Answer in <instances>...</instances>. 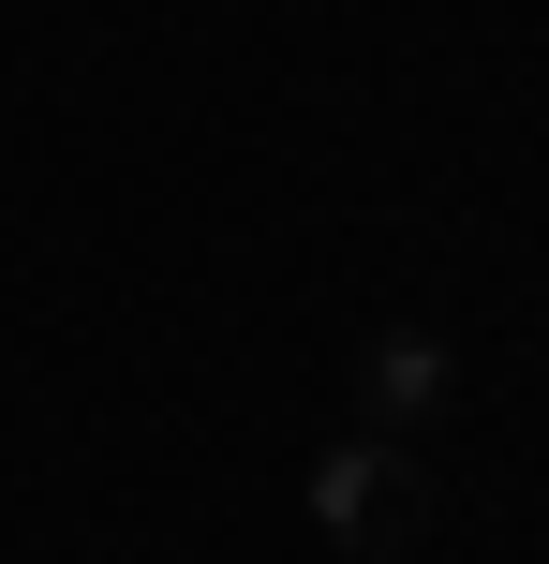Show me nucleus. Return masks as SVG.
Wrapping results in <instances>:
<instances>
[{"mask_svg": "<svg viewBox=\"0 0 549 564\" xmlns=\"http://www.w3.org/2000/svg\"><path fill=\"white\" fill-rule=\"evenodd\" d=\"M446 401H461L446 341H372V371H356V431H372V446H416Z\"/></svg>", "mask_w": 549, "mask_h": 564, "instance_id": "nucleus-1", "label": "nucleus"}, {"mask_svg": "<svg viewBox=\"0 0 549 564\" xmlns=\"http://www.w3.org/2000/svg\"><path fill=\"white\" fill-rule=\"evenodd\" d=\"M312 506H327V535H342V550H386V535H402V506H416V446H372V431H356V446L327 460Z\"/></svg>", "mask_w": 549, "mask_h": 564, "instance_id": "nucleus-2", "label": "nucleus"}]
</instances>
